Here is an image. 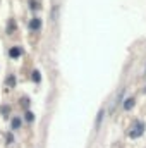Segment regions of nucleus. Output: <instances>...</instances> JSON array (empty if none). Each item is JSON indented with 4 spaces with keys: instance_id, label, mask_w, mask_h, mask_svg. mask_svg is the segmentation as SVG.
<instances>
[{
    "instance_id": "obj_1",
    "label": "nucleus",
    "mask_w": 146,
    "mask_h": 148,
    "mask_svg": "<svg viewBox=\"0 0 146 148\" xmlns=\"http://www.w3.org/2000/svg\"><path fill=\"white\" fill-rule=\"evenodd\" d=\"M143 133H145V122H143V121H138V122L134 124L132 131L129 133V136H131V138H139Z\"/></svg>"
},
{
    "instance_id": "obj_2",
    "label": "nucleus",
    "mask_w": 146,
    "mask_h": 148,
    "mask_svg": "<svg viewBox=\"0 0 146 148\" xmlns=\"http://www.w3.org/2000/svg\"><path fill=\"white\" fill-rule=\"evenodd\" d=\"M40 28H41V19L35 17V19H31V21H29V29H33V31H38Z\"/></svg>"
},
{
    "instance_id": "obj_3",
    "label": "nucleus",
    "mask_w": 146,
    "mask_h": 148,
    "mask_svg": "<svg viewBox=\"0 0 146 148\" xmlns=\"http://www.w3.org/2000/svg\"><path fill=\"white\" fill-rule=\"evenodd\" d=\"M9 53H10V57L17 59V57L21 55V48H19V47H14V48H10V52H9Z\"/></svg>"
},
{
    "instance_id": "obj_4",
    "label": "nucleus",
    "mask_w": 146,
    "mask_h": 148,
    "mask_svg": "<svg viewBox=\"0 0 146 148\" xmlns=\"http://www.w3.org/2000/svg\"><path fill=\"white\" fill-rule=\"evenodd\" d=\"M132 107H134V98H127L124 103V110H131Z\"/></svg>"
},
{
    "instance_id": "obj_5",
    "label": "nucleus",
    "mask_w": 146,
    "mask_h": 148,
    "mask_svg": "<svg viewBox=\"0 0 146 148\" xmlns=\"http://www.w3.org/2000/svg\"><path fill=\"white\" fill-rule=\"evenodd\" d=\"M19 126H21V121L16 117V119H12V129H19Z\"/></svg>"
},
{
    "instance_id": "obj_6",
    "label": "nucleus",
    "mask_w": 146,
    "mask_h": 148,
    "mask_svg": "<svg viewBox=\"0 0 146 148\" xmlns=\"http://www.w3.org/2000/svg\"><path fill=\"white\" fill-rule=\"evenodd\" d=\"M26 121H29V122H33V121H35V115H33V112H26Z\"/></svg>"
},
{
    "instance_id": "obj_7",
    "label": "nucleus",
    "mask_w": 146,
    "mask_h": 148,
    "mask_svg": "<svg viewBox=\"0 0 146 148\" xmlns=\"http://www.w3.org/2000/svg\"><path fill=\"white\" fill-rule=\"evenodd\" d=\"M102 119H103V110H102L100 114H98V121H96V129L100 127V122H102Z\"/></svg>"
},
{
    "instance_id": "obj_8",
    "label": "nucleus",
    "mask_w": 146,
    "mask_h": 148,
    "mask_svg": "<svg viewBox=\"0 0 146 148\" xmlns=\"http://www.w3.org/2000/svg\"><path fill=\"white\" fill-rule=\"evenodd\" d=\"M7 83L12 86V84H16V77H12V76H9V79H7Z\"/></svg>"
},
{
    "instance_id": "obj_9",
    "label": "nucleus",
    "mask_w": 146,
    "mask_h": 148,
    "mask_svg": "<svg viewBox=\"0 0 146 148\" xmlns=\"http://www.w3.org/2000/svg\"><path fill=\"white\" fill-rule=\"evenodd\" d=\"M33 79H35V81H40V73H38V71H35V73H33Z\"/></svg>"
}]
</instances>
